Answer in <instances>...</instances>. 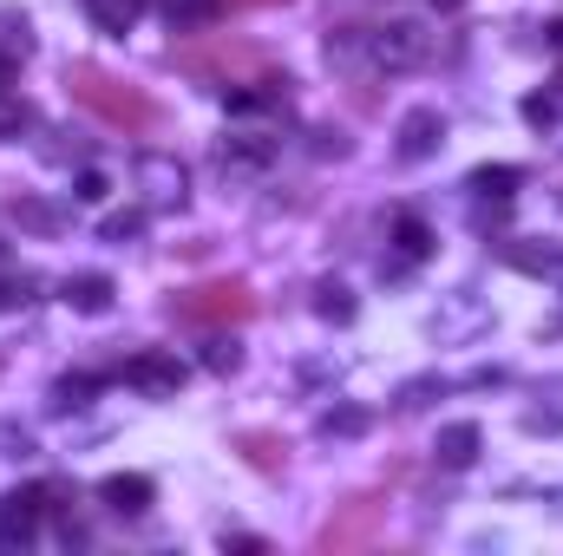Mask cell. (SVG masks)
Masks as SVG:
<instances>
[{"mask_svg": "<svg viewBox=\"0 0 563 556\" xmlns=\"http://www.w3.org/2000/svg\"><path fill=\"white\" fill-rule=\"evenodd\" d=\"M66 92L92 112V119H106L112 132H125V138H151V132H164V105L132 86V79H119V73H106V66H92V59H73L66 66Z\"/></svg>", "mask_w": 563, "mask_h": 556, "instance_id": "cell-1", "label": "cell"}, {"mask_svg": "<svg viewBox=\"0 0 563 556\" xmlns=\"http://www.w3.org/2000/svg\"><path fill=\"white\" fill-rule=\"evenodd\" d=\"M170 66H177L184 79H197V86H236V79L276 73L256 40H230V33H203V40H190V46H170Z\"/></svg>", "mask_w": 563, "mask_h": 556, "instance_id": "cell-2", "label": "cell"}, {"mask_svg": "<svg viewBox=\"0 0 563 556\" xmlns=\"http://www.w3.org/2000/svg\"><path fill=\"white\" fill-rule=\"evenodd\" d=\"M250 314H256V288L243 276L197 281V288H177L170 294V321H190V327H236Z\"/></svg>", "mask_w": 563, "mask_h": 556, "instance_id": "cell-3", "label": "cell"}, {"mask_svg": "<svg viewBox=\"0 0 563 556\" xmlns=\"http://www.w3.org/2000/svg\"><path fill=\"white\" fill-rule=\"evenodd\" d=\"M380 531H387V498H374V491H361V498H347V504H334V518L314 531V551L321 556H347V551H367V544H380Z\"/></svg>", "mask_w": 563, "mask_h": 556, "instance_id": "cell-4", "label": "cell"}, {"mask_svg": "<svg viewBox=\"0 0 563 556\" xmlns=\"http://www.w3.org/2000/svg\"><path fill=\"white\" fill-rule=\"evenodd\" d=\"M432 53V33L420 20H394V26H367V59L387 66V73H407Z\"/></svg>", "mask_w": 563, "mask_h": 556, "instance_id": "cell-5", "label": "cell"}, {"mask_svg": "<svg viewBox=\"0 0 563 556\" xmlns=\"http://www.w3.org/2000/svg\"><path fill=\"white\" fill-rule=\"evenodd\" d=\"M40 518H46V491L26 485V491H7L0 498V551H26L40 537Z\"/></svg>", "mask_w": 563, "mask_h": 556, "instance_id": "cell-6", "label": "cell"}, {"mask_svg": "<svg viewBox=\"0 0 563 556\" xmlns=\"http://www.w3.org/2000/svg\"><path fill=\"white\" fill-rule=\"evenodd\" d=\"M125 380H132L139 393H151V400H170V393L184 387V360L164 354V347H144V354L125 360Z\"/></svg>", "mask_w": 563, "mask_h": 556, "instance_id": "cell-7", "label": "cell"}, {"mask_svg": "<svg viewBox=\"0 0 563 556\" xmlns=\"http://www.w3.org/2000/svg\"><path fill=\"white\" fill-rule=\"evenodd\" d=\"M151 498H157V485H151L144 471H112V478H99V504H106V511H119V518L151 511Z\"/></svg>", "mask_w": 563, "mask_h": 556, "instance_id": "cell-8", "label": "cell"}, {"mask_svg": "<svg viewBox=\"0 0 563 556\" xmlns=\"http://www.w3.org/2000/svg\"><path fill=\"white\" fill-rule=\"evenodd\" d=\"M445 138V119L432 112V105H413L407 119H400V164H426L432 151Z\"/></svg>", "mask_w": 563, "mask_h": 556, "instance_id": "cell-9", "label": "cell"}, {"mask_svg": "<svg viewBox=\"0 0 563 556\" xmlns=\"http://www.w3.org/2000/svg\"><path fill=\"white\" fill-rule=\"evenodd\" d=\"M236 452H243L256 471H282V465H288V438H282V432H263V425L236 432Z\"/></svg>", "mask_w": 563, "mask_h": 556, "instance_id": "cell-10", "label": "cell"}, {"mask_svg": "<svg viewBox=\"0 0 563 556\" xmlns=\"http://www.w3.org/2000/svg\"><path fill=\"white\" fill-rule=\"evenodd\" d=\"M432 452H439V465H445V471H465V465L478 458V425H472V419H459V425H445Z\"/></svg>", "mask_w": 563, "mask_h": 556, "instance_id": "cell-11", "label": "cell"}, {"mask_svg": "<svg viewBox=\"0 0 563 556\" xmlns=\"http://www.w3.org/2000/svg\"><path fill=\"white\" fill-rule=\"evenodd\" d=\"M66 308L106 314V308H112V276H66Z\"/></svg>", "mask_w": 563, "mask_h": 556, "instance_id": "cell-12", "label": "cell"}, {"mask_svg": "<svg viewBox=\"0 0 563 556\" xmlns=\"http://www.w3.org/2000/svg\"><path fill=\"white\" fill-rule=\"evenodd\" d=\"M217 157H223V170H263L276 157V138H230Z\"/></svg>", "mask_w": 563, "mask_h": 556, "instance_id": "cell-13", "label": "cell"}, {"mask_svg": "<svg viewBox=\"0 0 563 556\" xmlns=\"http://www.w3.org/2000/svg\"><path fill=\"white\" fill-rule=\"evenodd\" d=\"M144 184H151V197H157V203H184V170H177V164L144 157Z\"/></svg>", "mask_w": 563, "mask_h": 556, "instance_id": "cell-14", "label": "cell"}, {"mask_svg": "<svg viewBox=\"0 0 563 556\" xmlns=\"http://www.w3.org/2000/svg\"><path fill=\"white\" fill-rule=\"evenodd\" d=\"M86 7H92L99 33H132V20L144 13V0H86Z\"/></svg>", "mask_w": 563, "mask_h": 556, "instance_id": "cell-15", "label": "cell"}, {"mask_svg": "<svg viewBox=\"0 0 563 556\" xmlns=\"http://www.w3.org/2000/svg\"><path fill=\"white\" fill-rule=\"evenodd\" d=\"M518 184H525L518 164H485V170H472V190H478V197H511Z\"/></svg>", "mask_w": 563, "mask_h": 556, "instance_id": "cell-16", "label": "cell"}, {"mask_svg": "<svg viewBox=\"0 0 563 556\" xmlns=\"http://www.w3.org/2000/svg\"><path fill=\"white\" fill-rule=\"evenodd\" d=\"M394 243H400V256H407V263L432 256V230H426L420 216H400V223H394Z\"/></svg>", "mask_w": 563, "mask_h": 556, "instance_id": "cell-17", "label": "cell"}, {"mask_svg": "<svg viewBox=\"0 0 563 556\" xmlns=\"http://www.w3.org/2000/svg\"><path fill=\"white\" fill-rule=\"evenodd\" d=\"M505 263H511V269H525V276H551V269H563V256L551 249V243H544V249H518V243H511V249H505Z\"/></svg>", "mask_w": 563, "mask_h": 556, "instance_id": "cell-18", "label": "cell"}, {"mask_svg": "<svg viewBox=\"0 0 563 556\" xmlns=\"http://www.w3.org/2000/svg\"><path fill=\"white\" fill-rule=\"evenodd\" d=\"M314 308H321L328 321H354V294H347L341 281H321V288H314Z\"/></svg>", "mask_w": 563, "mask_h": 556, "instance_id": "cell-19", "label": "cell"}, {"mask_svg": "<svg viewBox=\"0 0 563 556\" xmlns=\"http://www.w3.org/2000/svg\"><path fill=\"white\" fill-rule=\"evenodd\" d=\"M7 210H13V223H26V230H59V210H53V203H26V197H20V203H7Z\"/></svg>", "mask_w": 563, "mask_h": 556, "instance_id": "cell-20", "label": "cell"}, {"mask_svg": "<svg viewBox=\"0 0 563 556\" xmlns=\"http://www.w3.org/2000/svg\"><path fill=\"white\" fill-rule=\"evenodd\" d=\"M33 125V105L26 99H0V138H20Z\"/></svg>", "mask_w": 563, "mask_h": 556, "instance_id": "cell-21", "label": "cell"}, {"mask_svg": "<svg viewBox=\"0 0 563 556\" xmlns=\"http://www.w3.org/2000/svg\"><path fill=\"white\" fill-rule=\"evenodd\" d=\"M203 367H210V374H236V367H243V347H236V341H217V347L203 354Z\"/></svg>", "mask_w": 563, "mask_h": 556, "instance_id": "cell-22", "label": "cell"}, {"mask_svg": "<svg viewBox=\"0 0 563 556\" xmlns=\"http://www.w3.org/2000/svg\"><path fill=\"white\" fill-rule=\"evenodd\" d=\"M144 230V210H125V216H106V243H125Z\"/></svg>", "mask_w": 563, "mask_h": 556, "instance_id": "cell-23", "label": "cell"}, {"mask_svg": "<svg viewBox=\"0 0 563 556\" xmlns=\"http://www.w3.org/2000/svg\"><path fill=\"white\" fill-rule=\"evenodd\" d=\"M525 119H531L538 132H551V125H558V99H544V92H538V99H525Z\"/></svg>", "mask_w": 563, "mask_h": 556, "instance_id": "cell-24", "label": "cell"}, {"mask_svg": "<svg viewBox=\"0 0 563 556\" xmlns=\"http://www.w3.org/2000/svg\"><path fill=\"white\" fill-rule=\"evenodd\" d=\"M92 393V374H73V380H59V393H53V407H79Z\"/></svg>", "mask_w": 563, "mask_h": 556, "instance_id": "cell-25", "label": "cell"}, {"mask_svg": "<svg viewBox=\"0 0 563 556\" xmlns=\"http://www.w3.org/2000/svg\"><path fill=\"white\" fill-rule=\"evenodd\" d=\"M106 190H112V184H106L99 170H79V184H73V197H79V203H99Z\"/></svg>", "mask_w": 563, "mask_h": 556, "instance_id": "cell-26", "label": "cell"}, {"mask_svg": "<svg viewBox=\"0 0 563 556\" xmlns=\"http://www.w3.org/2000/svg\"><path fill=\"white\" fill-rule=\"evenodd\" d=\"M26 288H33L26 276H0V314H7V308H20V301H26Z\"/></svg>", "mask_w": 563, "mask_h": 556, "instance_id": "cell-27", "label": "cell"}, {"mask_svg": "<svg viewBox=\"0 0 563 556\" xmlns=\"http://www.w3.org/2000/svg\"><path fill=\"white\" fill-rule=\"evenodd\" d=\"M361 425H367L361 413H328V432H361Z\"/></svg>", "mask_w": 563, "mask_h": 556, "instance_id": "cell-28", "label": "cell"}, {"mask_svg": "<svg viewBox=\"0 0 563 556\" xmlns=\"http://www.w3.org/2000/svg\"><path fill=\"white\" fill-rule=\"evenodd\" d=\"M13 79H20V66H13V53H0V99L13 92Z\"/></svg>", "mask_w": 563, "mask_h": 556, "instance_id": "cell-29", "label": "cell"}, {"mask_svg": "<svg viewBox=\"0 0 563 556\" xmlns=\"http://www.w3.org/2000/svg\"><path fill=\"white\" fill-rule=\"evenodd\" d=\"M544 40H551V46L563 53V20H551V26H544Z\"/></svg>", "mask_w": 563, "mask_h": 556, "instance_id": "cell-30", "label": "cell"}, {"mask_svg": "<svg viewBox=\"0 0 563 556\" xmlns=\"http://www.w3.org/2000/svg\"><path fill=\"white\" fill-rule=\"evenodd\" d=\"M236 7H282V0H236Z\"/></svg>", "mask_w": 563, "mask_h": 556, "instance_id": "cell-31", "label": "cell"}, {"mask_svg": "<svg viewBox=\"0 0 563 556\" xmlns=\"http://www.w3.org/2000/svg\"><path fill=\"white\" fill-rule=\"evenodd\" d=\"M439 7H465V0H439Z\"/></svg>", "mask_w": 563, "mask_h": 556, "instance_id": "cell-32", "label": "cell"}]
</instances>
